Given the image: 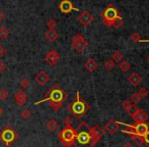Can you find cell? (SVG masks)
<instances>
[{
    "label": "cell",
    "instance_id": "cell-29",
    "mask_svg": "<svg viewBox=\"0 0 149 147\" xmlns=\"http://www.w3.org/2000/svg\"><path fill=\"white\" fill-rule=\"evenodd\" d=\"M30 84H31V82L28 78H22L19 82V85L22 86V88H24V89H26V88L30 87Z\"/></svg>",
    "mask_w": 149,
    "mask_h": 147
},
{
    "label": "cell",
    "instance_id": "cell-32",
    "mask_svg": "<svg viewBox=\"0 0 149 147\" xmlns=\"http://www.w3.org/2000/svg\"><path fill=\"white\" fill-rule=\"evenodd\" d=\"M130 39H131L133 42H135V43H138V42L141 41V37H140V34H139V33H137V32L132 33V35L130 36Z\"/></svg>",
    "mask_w": 149,
    "mask_h": 147
},
{
    "label": "cell",
    "instance_id": "cell-41",
    "mask_svg": "<svg viewBox=\"0 0 149 147\" xmlns=\"http://www.w3.org/2000/svg\"><path fill=\"white\" fill-rule=\"evenodd\" d=\"M122 147H133V145L131 143H129V142H126V143H124L122 145Z\"/></svg>",
    "mask_w": 149,
    "mask_h": 147
},
{
    "label": "cell",
    "instance_id": "cell-44",
    "mask_svg": "<svg viewBox=\"0 0 149 147\" xmlns=\"http://www.w3.org/2000/svg\"><path fill=\"white\" fill-rule=\"evenodd\" d=\"M147 61H148V64H149V55L147 56Z\"/></svg>",
    "mask_w": 149,
    "mask_h": 147
},
{
    "label": "cell",
    "instance_id": "cell-40",
    "mask_svg": "<svg viewBox=\"0 0 149 147\" xmlns=\"http://www.w3.org/2000/svg\"><path fill=\"white\" fill-rule=\"evenodd\" d=\"M4 18H5V14H4L3 11H1V10H0V22H2Z\"/></svg>",
    "mask_w": 149,
    "mask_h": 147
},
{
    "label": "cell",
    "instance_id": "cell-17",
    "mask_svg": "<svg viewBox=\"0 0 149 147\" xmlns=\"http://www.w3.org/2000/svg\"><path fill=\"white\" fill-rule=\"evenodd\" d=\"M128 81L130 82V84H131L132 86L137 87V86H139L140 84H141L142 78L140 77V75L138 73H132L131 75L129 76V78H128Z\"/></svg>",
    "mask_w": 149,
    "mask_h": 147
},
{
    "label": "cell",
    "instance_id": "cell-36",
    "mask_svg": "<svg viewBox=\"0 0 149 147\" xmlns=\"http://www.w3.org/2000/svg\"><path fill=\"white\" fill-rule=\"evenodd\" d=\"M63 123H64L65 126H71V123H72V117H70L68 115V117H66L64 119H63Z\"/></svg>",
    "mask_w": 149,
    "mask_h": 147
},
{
    "label": "cell",
    "instance_id": "cell-23",
    "mask_svg": "<svg viewBox=\"0 0 149 147\" xmlns=\"http://www.w3.org/2000/svg\"><path fill=\"white\" fill-rule=\"evenodd\" d=\"M112 58L113 60H114L115 62H121L122 60H123V58H124V56H123V53H122L121 51H115L114 53H113V55H112Z\"/></svg>",
    "mask_w": 149,
    "mask_h": 147
},
{
    "label": "cell",
    "instance_id": "cell-13",
    "mask_svg": "<svg viewBox=\"0 0 149 147\" xmlns=\"http://www.w3.org/2000/svg\"><path fill=\"white\" fill-rule=\"evenodd\" d=\"M35 81L39 86L44 87V86L47 85L48 82L50 81V77H49V75L45 72V71H42V72H40L35 77Z\"/></svg>",
    "mask_w": 149,
    "mask_h": 147
},
{
    "label": "cell",
    "instance_id": "cell-45",
    "mask_svg": "<svg viewBox=\"0 0 149 147\" xmlns=\"http://www.w3.org/2000/svg\"><path fill=\"white\" fill-rule=\"evenodd\" d=\"M0 140H1V137H0Z\"/></svg>",
    "mask_w": 149,
    "mask_h": 147
},
{
    "label": "cell",
    "instance_id": "cell-1",
    "mask_svg": "<svg viewBox=\"0 0 149 147\" xmlns=\"http://www.w3.org/2000/svg\"><path fill=\"white\" fill-rule=\"evenodd\" d=\"M67 98V93H65L64 90L60 87L58 84H55L49 91L46 93L45 98L42 99L41 101L36 102V105L38 104H41L43 102L49 101L50 102V106L54 111H58L62 107L63 102L66 100Z\"/></svg>",
    "mask_w": 149,
    "mask_h": 147
},
{
    "label": "cell",
    "instance_id": "cell-37",
    "mask_svg": "<svg viewBox=\"0 0 149 147\" xmlns=\"http://www.w3.org/2000/svg\"><path fill=\"white\" fill-rule=\"evenodd\" d=\"M131 102L130 101H128V100H125V101H123V103H122V106H123V108L125 110H128V107H129L130 105H131Z\"/></svg>",
    "mask_w": 149,
    "mask_h": 147
},
{
    "label": "cell",
    "instance_id": "cell-14",
    "mask_svg": "<svg viewBox=\"0 0 149 147\" xmlns=\"http://www.w3.org/2000/svg\"><path fill=\"white\" fill-rule=\"evenodd\" d=\"M14 100L17 105H24L28 101V95L24 93L22 90H18L15 94H14Z\"/></svg>",
    "mask_w": 149,
    "mask_h": 147
},
{
    "label": "cell",
    "instance_id": "cell-2",
    "mask_svg": "<svg viewBox=\"0 0 149 147\" xmlns=\"http://www.w3.org/2000/svg\"><path fill=\"white\" fill-rule=\"evenodd\" d=\"M68 111H70L75 119H80L81 117H85L86 113L89 110V105L80 97V93L78 91L76 92V98L71 102L67 107Z\"/></svg>",
    "mask_w": 149,
    "mask_h": 147
},
{
    "label": "cell",
    "instance_id": "cell-43",
    "mask_svg": "<svg viewBox=\"0 0 149 147\" xmlns=\"http://www.w3.org/2000/svg\"><path fill=\"white\" fill-rule=\"evenodd\" d=\"M1 113H2V110H1V107H0V115H1Z\"/></svg>",
    "mask_w": 149,
    "mask_h": 147
},
{
    "label": "cell",
    "instance_id": "cell-4",
    "mask_svg": "<svg viewBox=\"0 0 149 147\" xmlns=\"http://www.w3.org/2000/svg\"><path fill=\"white\" fill-rule=\"evenodd\" d=\"M102 22H104V24L106 25L107 27H111L113 22H114L117 18H119L120 14H119L118 10H117V8L115 7L113 4H111V5H109L108 7H106L104 9V11H102Z\"/></svg>",
    "mask_w": 149,
    "mask_h": 147
},
{
    "label": "cell",
    "instance_id": "cell-21",
    "mask_svg": "<svg viewBox=\"0 0 149 147\" xmlns=\"http://www.w3.org/2000/svg\"><path fill=\"white\" fill-rule=\"evenodd\" d=\"M10 32L5 26H1L0 27V39L2 40H5L6 38L9 36Z\"/></svg>",
    "mask_w": 149,
    "mask_h": 147
},
{
    "label": "cell",
    "instance_id": "cell-5",
    "mask_svg": "<svg viewBox=\"0 0 149 147\" xmlns=\"http://www.w3.org/2000/svg\"><path fill=\"white\" fill-rule=\"evenodd\" d=\"M88 44H87L86 40L84 39V37L81 34L77 33L75 34L72 38V47L73 49H75V51L78 53H82L85 49L87 48Z\"/></svg>",
    "mask_w": 149,
    "mask_h": 147
},
{
    "label": "cell",
    "instance_id": "cell-15",
    "mask_svg": "<svg viewBox=\"0 0 149 147\" xmlns=\"http://www.w3.org/2000/svg\"><path fill=\"white\" fill-rule=\"evenodd\" d=\"M133 128H134L135 134L140 135V136H143L149 130L148 124H146V123H135V125H133Z\"/></svg>",
    "mask_w": 149,
    "mask_h": 147
},
{
    "label": "cell",
    "instance_id": "cell-46",
    "mask_svg": "<svg viewBox=\"0 0 149 147\" xmlns=\"http://www.w3.org/2000/svg\"><path fill=\"white\" fill-rule=\"evenodd\" d=\"M148 127H149V124H148Z\"/></svg>",
    "mask_w": 149,
    "mask_h": 147
},
{
    "label": "cell",
    "instance_id": "cell-20",
    "mask_svg": "<svg viewBox=\"0 0 149 147\" xmlns=\"http://www.w3.org/2000/svg\"><path fill=\"white\" fill-rule=\"evenodd\" d=\"M46 128L49 132H54L59 128V124L55 119H50L46 124Z\"/></svg>",
    "mask_w": 149,
    "mask_h": 147
},
{
    "label": "cell",
    "instance_id": "cell-25",
    "mask_svg": "<svg viewBox=\"0 0 149 147\" xmlns=\"http://www.w3.org/2000/svg\"><path fill=\"white\" fill-rule=\"evenodd\" d=\"M119 69L123 73H127L128 71L131 69V64H130V62H128V61H121L119 64Z\"/></svg>",
    "mask_w": 149,
    "mask_h": 147
},
{
    "label": "cell",
    "instance_id": "cell-28",
    "mask_svg": "<svg viewBox=\"0 0 149 147\" xmlns=\"http://www.w3.org/2000/svg\"><path fill=\"white\" fill-rule=\"evenodd\" d=\"M123 24H124L123 18H122L121 16H119V18H117L116 20H115L114 22H113L112 26L114 27L115 29H120L122 26H123Z\"/></svg>",
    "mask_w": 149,
    "mask_h": 147
},
{
    "label": "cell",
    "instance_id": "cell-10",
    "mask_svg": "<svg viewBox=\"0 0 149 147\" xmlns=\"http://www.w3.org/2000/svg\"><path fill=\"white\" fill-rule=\"evenodd\" d=\"M59 9L62 13H65V14L70 13V12L73 11V10H75V11L78 10L77 8L74 7V5H73L72 2H71L70 0H62L59 4Z\"/></svg>",
    "mask_w": 149,
    "mask_h": 147
},
{
    "label": "cell",
    "instance_id": "cell-16",
    "mask_svg": "<svg viewBox=\"0 0 149 147\" xmlns=\"http://www.w3.org/2000/svg\"><path fill=\"white\" fill-rule=\"evenodd\" d=\"M132 117H133V119L136 122V123H145L148 119V115L145 111H143L139 108V110L132 115Z\"/></svg>",
    "mask_w": 149,
    "mask_h": 147
},
{
    "label": "cell",
    "instance_id": "cell-3",
    "mask_svg": "<svg viewBox=\"0 0 149 147\" xmlns=\"http://www.w3.org/2000/svg\"><path fill=\"white\" fill-rule=\"evenodd\" d=\"M58 138H59L60 142L65 147H71L75 144L76 130L71 127V126H65L58 133Z\"/></svg>",
    "mask_w": 149,
    "mask_h": 147
},
{
    "label": "cell",
    "instance_id": "cell-11",
    "mask_svg": "<svg viewBox=\"0 0 149 147\" xmlns=\"http://www.w3.org/2000/svg\"><path fill=\"white\" fill-rule=\"evenodd\" d=\"M104 132H108L109 134H116L117 132L120 130V122H117L115 119H111L107 123V125L104 126Z\"/></svg>",
    "mask_w": 149,
    "mask_h": 147
},
{
    "label": "cell",
    "instance_id": "cell-24",
    "mask_svg": "<svg viewBox=\"0 0 149 147\" xmlns=\"http://www.w3.org/2000/svg\"><path fill=\"white\" fill-rule=\"evenodd\" d=\"M115 66H116V62H115L112 58H108V59L104 61V68H106L108 71L114 70Z\"/></svg>",
    "mask_w": 149,
    "mask_h": 147
},
{
    "label": "cell",
    "instance_id": "cell-47",
    "mask_svg": "<svg viewBox=\"0 0 149 147\" xmlns=\"http://www.w3.org/2000/svg\"><path fill=\"white\" fill-rule=\"evenodd\" d=\"M148 91H149V90H148Z\"/></svg>",
    "mask_w": 149,
    "mask_h": 147
},
{
    "label": "cell",
    "instance_id": "cell-38",
    "mask_svg": "<svg viewBox=\"0 0 149 147\" xmlns=\"http://www.w3.org/2000/svg\"><path fill=\"white\" fill-rule=\"evenodd\" d=\"M6 49H5V47H4L3 45H0V57H3L4 55L6 54Z\"/></svg>",
    "mask_w": 149,
    "mask_h": 147
},
{
    "label": "cell",
    "instance_id": "cell-31",
    "mask_svg": "<svg viewBox=\"0 0 149 147\" xmlns=\"http://www.w3.org/2000/svg\"><path fill=\"white\" fill-rule=\"evenodd\" d=\"M138 110H139V108H138V106H136V104H133V103H132L131 105H130L129 107H128V110H126V111H127V112L129 113V114L132 117V115H133L134 113H135Z\"/></svg>",
    "mask_w": 149,
    "mask_h": 147
},
{
    "label": "cell",
    "instance_id": "cell-19",
    "mask_svg": "<svg viewBox=\"0 0 149 147\" xmlns=\"http://www.w3.org/2000/svg\"><path fill=\"white\" fill-rule=\"evenodd\" d=\"M45 38L50 42V43H54V42L59 38V33H58L56 30H49L48 32H46Z\"/></svg>",
    "mask_w": 149,
    "mask_h": 147
},
{
    "label": "cell",
    "instance_id": "cell-48",
    "mask_svg": "<svg viewBox=\"0 0 149 147\" xmlns=\"http://www.w3.org/2000/svg\"><path fill=\"white\" fill-rule=\"evenodd\" d=\"M88 147H89V146H88Z\"/></svg>",
    "mask_w": 149,
    "mask_h": 147
},
{
    "label": "cell",
    "instance_id": "cell-7",
    "mask_svg": "<svg viewBox=\"0 0 149 147\" xmlns=\"http://www.w3.org/2000/svg\"><path fill=\"white\" fill-rule=\"evenodd\" d=\"M104 134V130L100 126L95 125L94 127L89 128V135H90V143L89 147H93L102 139V137Z\"/></svg>",
    "mask_w": 149,
    "mask_h": 147
},
{
    "label": "cell",
    "instance_id": "cell-26",
    "mask_svg": "<svg viewBox=\"0 0 149 147\" xmlns=\"http://www.w3.org/2000/svg\"><path fill=\"white\" fill-rule=\"evenodd\" d=\"M141 99H142V98L140 97L138 93H133L131 96H130V102H131V103H133V104L139 103V102L141 101Z\"/></svg>",
    "mask_w": 149,
    "mask_h": 147
},
{
    "label": "cell",
    "instance_id": "cell-22",
    "mask_svg": "<svg viewBox=\"0 0 149 147\" xmlns=\"http://www.w3.org/2000/svg\"><path fill=\"white\" fill-rule=\"evenodd\" d=\"M131 139H132V141L135 142V144H137V145H142V144L144 143L143 142V136L137 135V134H132Z\"/></svg>",
    "mask_w": 149,
    "mask_h": 147
},
{
    "label": "cell",
    "instance_id": "cell-42",
    "mask_svg": "<svg viewBox=\"0 0 149 147\" xmlns=\"http://www.w3.org/2000/svg\"><path fill=\"white\" fill-rule=\"evenodd\" d=\"M140 42H144V43H146V42H149V40H141Z\"/></svg>",
    "mask_w": 149,
    "mask_h": 147
},
{
    "label": "cell",
    "instance_id": "cell-18",
    "mask_svg": "<svg viewBox=\"0 0 149 147\" xmlns=\"http://www.w3.org/2000/svg\"><path fill=\"white\" fill-rule=\"evenodd\" d=\"M84 68L86 69L89 73H92L98 68V64H97V61H96V60H94L93 58L90 57L84 62Z\"/></svg>",
    "mask_w": 149,
    "mask_h": 147
},
{
    "label": "cell",
    "instance_id": "cell-39",
    "mask_svg": "<svg viewBox=\"0 0 149 147\" xmlns=\"http://www.w3.org/2000/svg\"><path fill=\"white\" fill-rule=\"evenodd\" d=\"M6 70V64L3 61H0V73H3Z\"/></svg>",
    "mask_w": 149,
    "mask_h": 147
},
{
    "label": "cell",
    "instance_id": "cell-35",
    "mask_svg": "<svg viewBox=\"0 0 149 147\" xmlns=\"http://www.w3.org/2000/svg\"><path fill=\"white\" fill-rule=\"evenodd\" d=\"M143 142L144 144H146V146L149 147V130L143 135Z\"/></svg>",
    "mask_w": 149,
    "mask_h": 147
},
{
    "label": "cell",
    "instance_id": "cell-6",
    "mask_svg": "<svg viewBox=\"0 0 149 147\" xmlns=\"http://www.w3.org/2000/svg\"><path fill=\"white\" fill-rule=\"evenodd\" d=\"M0 137H1V140L5 146H10L16 139V134L15 132L13 131V129L10 127H6L4 128L3 130L0 133Z\"/></svg>",
    "mask_w": 149,
    "mask_h": 147
},
{
    "label": "cell",
    "instance_id": "cell-30",
    "mask_svg": "<svg viewBox=\"0 0 149 147\" xmlns=\"http://www.w3.org/2000/svg\"><path fill=\"white\" fill-rule=\"evenodd\" d=\"M47 27L49 28V30H55L56 27H57V23H56V20H53V18H50L47 22Z\"/></svg>",
    "mask_w": 149,
    "mask_h": 147
},
{
    "label": "cell",
    "instance_id": "cell-12",
    "mask_svg": "<svg viewBox=\"0 0 149 147\" xmlns=\"http://www.w3.org/2000/svg\"><path fill=\"white\" fill-rule=\"evenodd\" d=\"M92 20H93V16H92V14L90 13L89 11H87V10L82 11V13L78 16V22L80 23L82 26H89L92 23Z\"/></svg>",
    "mask_w": 149,
    "mask_h": 147
},
{
    "label": "cell",
    "instance_id": "cell-27",
    "mask_svg": "<svg viewBox=\"0 0 149 147\" xmlns=\"http://www.w3.org/2000/svg\"><path fill=\"white\" fill-rule=\"evenodd\" d=\"M31 115H33V113H31V111L30 110H24L22 112H20V117H22V119H26V121L30 119L31 117Z\"/></svg>",
    "mask_w": 149,
    "mask_h": 147
},
{
    "label": "cell",
    "instance_id": "cell-9",
    "mask_svg": "<svg viewBox=\"0 0 149 147\" xmlns=\"http://www.w3.org/2000/svg\"><path fill=\"white\" fill-rule=\"evenodd\" d=\"M59 59H60L59 53H58V52L56 51V50H54V49L50 50V51L45 55L46 62H47V64H49V66H56V64L59 61Z\"/></svg>",
    "mask_w": 149,
    "mask_h": 147
},
{
    "label": "cell",
    "instance_id": "cell-33",
    "mask_svg": "<svg viewBox=\"0 0 149 147\" xmlns=\"http://www.w3.org/2000/svg\"><path fill=\"white\" fill-rule=\"evenodd\" d=\"M137 93L139 94V96L141 98H146L148 96V94H149V91L146 89V88H141V89H140Z\"/></svg>",
    "mask_w": 149,
    "mask_h": 147
},
{
    "label": "cell",
    "instance_id": "cell-8",
    "mask_svg": "<svg viewBox=\"0 0 149 147\" xmlns=\"http://www.w3.org/2000/svg\"><path fill=\"white\" fill-rule=\"evenodd\" d=\"M76 130V138L75 141L78 142L80 145H89L90 143V135H89V127L87 126L86 130H81V128L77 127Z\"/></svg>",
    "mask_w": 149,
    "mask_h": 147
},
{
    "label": "cell",
    "instance_id": "cell-34",
    "mask_svg": "<svg viewBox=\"0 0 149 147\" xmlns=\"http://www.w3.org/2000/svg\"><path fill=\"white\" fill-rule=\"evenodd\" d=\"M8 96H9V94H8V92L6 91L5 89H2L0 90V99L1 100H6L8 98Z\"/></svg>",
    "mask_w": 149,
    "mask_h": 147
}]
</instances>
